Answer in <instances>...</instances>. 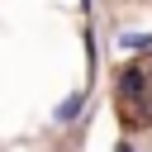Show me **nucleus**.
I'll return each mask as SVG.
<instances>
[{"label": "nucleus", "instance_id": "nucleus-1", "mask_svg": "<svg viewBox=\"0 0 152 152\" xmlns=\"http://www.w3.org/2000/svg\"><path fill=\"white\" fill-rule=\"evenodd\" d=\"M119 86H124V95H128V100H147V76H142L138 66H128V71L119 76Z\"/></svg>", "mask_w": 152, "mask_h": 152}, {"label": "nucleus", "instance_id": "nucleus-2", "mask_svg": "<svg viewBox=\"0 0 152 152\" xmlns=\"http://www.w3.org/2000/svg\"><path fill=\"white\" fill-rule=\"evenodd\" d=\"M147 43H152L147 33H124V38H119V48H128V52H142Z\"/></svg>", "mask_w": 152, "mask_h": 152}, {"label": "nucleus", "instance_id": "nucleus-3", "mask_svg": "<svg viewBox=\"0 0 152 152\" xmlns=\"http://www.w3.org/2000/svg\"><path fill=\"white\" fill-rule=\"evenodd\" d=\"M76 109H81V95H71V100H62V104H57V119L66 124V119H76Z\"/></svg>", "mask_w": 152, "mask_h": 152}, {"label": "nucleus", "instance_id": "nucleus-4", "mask_svg": "<svg viewBox=\"0 0 152 152\" xmlns=\"http://www.w3.org/2000/svg\"><path fill=\"white\" fill-rule=\"evenodd\" d=\"M119 152H128V147H119Z\"/></svg>", "mask_w": 152, "mask_h": 152}]
</instances>
